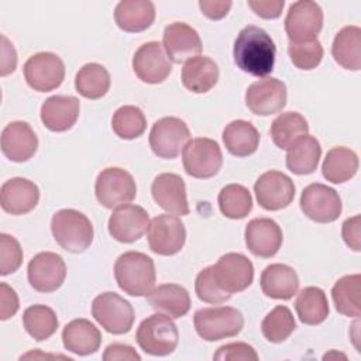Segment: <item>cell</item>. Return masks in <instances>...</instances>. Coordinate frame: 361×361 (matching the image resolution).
Here are the masks:
<instances>
[{"instance_id": "cell-29", "label": "cell", "mask_w": 361, "mask_h": 361, "mask_svg": "<svg viewBox=\"0 0 361 361\" xmlns=\"http://www.w3.org/2000/svg\"><path fill=\"white\" fill-rule=\"evenodd\" d=\"M155 20L154 3L148 0H121L114 10L117 27L126 32H141Z\"/></svg>"}, {"instance_id": "cell-11", "label": "cell", "mask_w": 361, "mask_h": 361, "mask_svg": "<svg viewBox=\"0 0 361 361\" xmlns=\"http://www.w3.org/2000/svg\"><path fill=\"white\" fill-rule=\"evenodd\" d=\"M300 209L316 223H331L340 217L343 203L336 189L324 183H310L300 195Z\"/></svg>"}, {"instance_id": "cell-12", "label": "cell", "mask_w": 361, "mask_h": 361, "mask_svg": "<svg viewBox=\"0 0 361 361\" xmlns=\"http://www.w3.org/2000/svg\"><path fill=\"white\" fill-rule=\"evenodd\" d=\"M24 78L31 89L51 92L63 82V61L54 52H38L25 61Z\"/></svg>"}, {"instance_id": "cell-19", "label": "cell", "mask_w": 361, "mask_h": 361, "mask_svg": "<svg viewBox=\"0 0 361 361\" xmlns=\"http://www.w3.org/2000/svg\"><path fill=\"white\" fill-rule=\"evenodd\" d=\"M147 210L138 204H123L113 210L109 219V233L118 243L130 244L140 240L149 227Z\"/></svg>"}, {"instance_id": "cell-30", "label": "cell", "mask_w": 361, "mask_h": 361, "mask_svg": "<svg viewBox=\"0 0 361 361\" xmlns=\"http://www.w3.org/2000/svg\"><path fill=\"white\" fill-rule=\"evenodd\" d=\"M182 85L193 93H206L219 80V66L209 56H195L188 59L182 68Z\"/></svg>"}, {"instance_id": "cell-22", "label": "cell", "mask_w": 361, "mask_h": 361, "mask_svg": "<svg viewBox=\"0 0 361 361\" xmlns=\"http://www.w3.org/2000/svg\"><path fill=\"white\" fill-rule=\"evenodd\" d=\"M162 47L175 63H185L202 52V39L197 31L185 23H172L165 27Z\"/></svg>"}, {"instance_id": "cell-41", "label": "cell", "mask_w": 361, "mask_h": 361, "mask_svg": "<svg viewBox=\"0 0 361 361\" xmlns=\"http://www.w3.org/2000/svg\"><path fill=\"white\" fill-rule=\"evenodd\" d=\"M111 128L121 140L138 138L147 128L145 114L137 106H121L113 114Z\"/></svg>"}, {"instance_id": "cell-43", "label": "cell", "mask_w": 361, "mask_h": 361, "mask_svg": "<svg viewBox=\"0 0 361 361\" xmlns=\"http://www.w3.org/2000/svg\"><path fill=\"white\" fill-rule=\"evenodd\" d=\"M288 54L292 63L302 71H312L317 68L323 59V47L319 39L306 42H290L288 47Z\"/></svg>"}, {"instance_id": "cell-7", "label": "cell", "mask_w": 361, "mask_h": 361, "mask_svg": "<svg viewBox=\"0 0 361 361\" xmlns=\"http://www.w3.org/2000/svg\"><path fill=\"white\" fill-rule=\"evenodd\" d=\"M182 164L185 172L197 179H209L219 173L223 165L220 145L206 137L190 140L182 151Z\"/></svg>"}, {"instance_id": "cell-33", "label": "cell", "mask_w": 361, "mask_h": 361, "mask_svg": "<svg viewBox=\"0 0 361 361\" xmlns=\"http://www.w3.org/2000/svg\"><path fill=\"white\" fill-rule=\"evenodd\" d=\"M309 124L298 111H286L279 114L271 124L269 134L274 144L281 149L292 148L300 138L307 135Z\"/></svg>"}, {"instance_id": "cell-17", "label": "cell", "mask_w": 361, "mask_h": 361, "mask_svg": "<svg viewBox=\"0 0 361 361\" xmlns=\"http://www.w3.org/2000/svg\"><path fill=\"white\" fill-rule=\"evenodd\" d=\"M286 85L276 78H264L251 83L245 92V104L257 116H271L286 106Z\"/></svg>"}, {"instance_id": "cell-48", "label": "cell", "mask_w": 361, "mask_h": 361, "mask_svg": "<svg viewBox=\"0 0 361 361\" xmlns=\"http://www.w3.org/2000/svg\"><path fill=\"white\" fill-rule=\"evenodd\" d=\"M20 307L16 290L6 282L0 283V319L7 320L13 317Z\"/></svg>"}, {"instance_id": "cell-34", "label": "cell", "mask_w": 361, "mask_h": 361, "mask_svg": "<svg viewBox=\"0 0 361 361\" xmlns=\"http://www.w3.org/2000/svg\"><path fill=\"white\" fill-rule=\"evenodd\" d=\"M295 310L303 324L317 326L323 323L330 312L324 290L317 286L303 288L296 296Z\"/></svg>"}, {"instance_id": "cell-51", "label": "cell", "mask_w": 361, "mask_h": 361, "mask_svg": "<svg viewBox=\"0 0 361 361\" xmlns=\"http://www.w3.org/2000/svg\"><path fill=\"white\" fill-rule=\"evenodd\" d=\"M1 39V58H0V75L7 76L16 71L17 66V52L13 47V44L7 39L4 34L0 37Z\"/></svg>"}, {"instance_id": "cell-45", "label": "cell", "mask_w": 361, "mask_h": 361, "mask_svg": "<svg viewBox=\"0 0 361 361\" xmlns=\"http://www.w3.org/2000/svg\"><path fill=\"white\" fill-rule=\"evenodd\" d=\"M23 262V248L10 234H0V274L3 276L14 274Z\"/></svg>"}, {"instance_id": "cell-15", "label": "cell", "mask_w": 361, "mask_h": 361, "mask_svg": "<svg viewBox=\"0 0 361 361\" xmlns=\"http://www.w3.org/2000/svg\"><path fill=\"white\" fill-rule=\"evenodd\" d=\"M27 276L37 292L51 293L62 286L66 278V264L56 252L42 251L28 262Z\"/></svg>"}, {"instance_id": "cell-44", "label": "cell", "mask_w": 361, "mask_h": 361, "mask_svg": "<svg viewBox=\"0 0 361 361\" xmlns=\"http://www.w3.org/2000/svg\"><path fill=\"white\" fill-rule=\"evenodd\" d=\"M195 292L200 300L212 305L223 303L231 298V295L220 289V286L214 281L212 265L203 268L197 274L195 279Z\"/></svg>"}, {"instance_id": "cell-35", "label": "cell", "mask_w": 361, "mask_h": 361, "mask_svg": "<svg viewBox=\"0 0 361 361\" xmlns=\"http://www.w3.org/2000/svg\"><path fill=\"white\" fill-rule=\"evenodd\" d=\"M358 171V157L347 147H334L322 164L323 176L331 183H344Z\"/></svg>"}, {"instance_id": "cell-31", "label": "cell", "mask_w": 361, "mask_h": 361, "mask_svg": "<svg viewBox=\"0 0 361 361\" xmlns=\"http://www.w3.org/2000/svg\"><path fill=\"white\" fill-rule=\"evenodd\" d=\"M331 55L334 61L344 69H361V28L357 25H345L333 41Z\"/></svg>"}, {"instance_id": "cell-24", "label": "cell", "mask_w": 361, "mask_h": 361, "mask_svg": "<svg viewBox=\"0 0 361 361\" xmlns=\"http://www.w3.org/2000/svg\"><path fill=\"white\" fill-rule=\"evenodd\" d=\"M39 200L38 186L25 178H11L1 185L0 204L1 209L13 216L27 214L34 210Z\"/></svg>"}, {"instance_id": "cell-46", "label": "cell", "mask_w": 361, "mask_h": 361, "mask_svg": "<svg viewBox=\"0 0 361 361\" xmlns=\"http://www.w3.org/2000/svg\"><path fill=\"white\" fill-rule=\"evenodd\" d=\"M216 361H257L258 354L247 343H230L217 348L213 355Z\"/></svg>"}, {"instance_id": "cell-40", "label": "cell", "mask_w": 361, "mask_h": 361, "mask_svg": "<svg viewBox=\"0 0 361 361\" xmlns=\"http://www.w3.org/2000/svg\"><path fill=\"white\" fill-rule=\"evenodd\" d=\"M219 209L223 216L238 220L244 219L252 209V196L250 190L238 183L226 185L217 196Z\"/></svg>"}, {"instance_id": "cell-27", "label": "cell", "mask_w": 361, "mask_h": 361, "mask_svg": "<svg viewBox=\"0 0 361 361\" xmlns=\"http://www.w3.org/2000/svg\"><path fill=\"white\" fill-rule=\"evenodd\" d=\"M262 293L271 299L288 300L299 289V276L296 271L286 264L268 265L259 278Z\"/></svg>"}, {"instance_id": "cell-6", "label": "cell", "mask_w": 361, "mask_h": 361, "mask_svg": "<svg viewBox=\"0 0 361 361\" xmlns=\"http://www.w3.org/2000/svg\"><path fill=\"white\" fill-rule=\"evenodd\" d=\"M92 316L111 334H126L134 324L131 303L114 292H103L93 299Z\"/></svg>"}, {"instance_id": "cell-36", "label": "cell", "mask_w": 361, "mask_h": 361, "mask_svg": "<svg viewBox=\"0 0 361 361\" xmlns=\"http://www.w3.org/2000/svg\"><path fill=\"white\" fill-rule=\"evenodd\" d=\"M322 147L317 138L305 135L286 154V168L295 175H309L317 169Z\"/></svg>"}, {"instance_id": "cell-21", "label": "cell", "mask_w": 361, "mask_h": 361, "mask_svg": "<svg viewBox=\"0 0 361 361\" xmlns=\"http://www.w3.org/2000/svg\"><path fill=\"white\" fill-rule=\"evenodd\" d=\"M151 193L155 203L169 214H189L190 209L186 197V186L179 175L171 172L159 173L152 180Z\"/></svg>"}, {"instance_id": "cell-52", "label": "cell", "mask_w": 361, "mask_h": 361, "mask_svg": "<svg viewBox=\"0 0 361 361\" xmlns=\"http://www.w3.org/2000/svg\"><path fill=\"white\" fill-rule=\"evenodd\" d=\"M233 3L231 1H220V0H200L199 7L202 14H204L210 20H221L230 11Z\"/></svg>"}, {"instance_id": "cell-50", "label": "cell", "mask_w": 361, "mask_h": 361, "mask_svg": "<svg viewBox=\"0 0 361 361\" xmlns=\"http://www.w3.org/2000/svg\"><path fill=\"white\" fill-rule=\"evenodd\" d=\"M103 360L104 361H140L141 357L131 345L113 343L106 347L103 353Z\"/></svg>"}, {"instance_id": "cell-37", "label": "cell", "mask_w": 361, "mask_h": 361, "mask_svg": "<svg viewBox=\"0 0 361 361\" xmlns=\"http://www.w3.org/2000/svg\"><path fill=\"white\" fill-rule=\"evenodd\" d=\"M110 73L107 69L96 62L83 65L75 76L76 92L90 100L102 99L110 89Z\"/></svg>"}, {"instance_id": "cell-1", "label": "cell", "mask_w": 361, "mask_h": 361, "mask_svg": "<svg viewBox=\"0 0 361 361\" xmlns=\"http://www.w3.org/2000/svg\"><path fill=\"white\" fill-rule=\"evenodd\" d=\"M275 55V42L261 27H244L234 41L233 56L237 68L252 76L269 75L274 71Z\"/></svg>"}, {"instance_id": "cell-9", "label": "cell", "mask_w": 361, "mask_h": 361, "mask_svg": "<svg viewBox=\"0 0 361 361\" xmlns=\"http://www.w3.org/2000/svg\"><path fill=\"white\" fill-rule=\"evenodd\" d=\"M148 141L157 157L175 159L190 141V131L183 120L178 117H162L154 123Z\"/></svg>"}, {"instance_id": "cell-20", "label": "cell", "mask_w": 361, "mask_h": 361, "mask_svg": "<svg viewBox=\"0 0 361 361\" xmlns=\"http://www.w3.org/2000/svg\"><path fill=\"white\" fill-rule=\"evenodd\" d=\"M245 245L251 254L259 258L274 257L283 241L282 228L268 217H258L248 221L245 226Z\"/></svg>"}, {"instance_id": "cell-39", "label": "cell", "mask_w": 361, "mask_h": 361, "mask_svg": "<svg viewBox=\"0 0 361 361\" xmlns=\"http://www.w3.org/2000/svg\"><path fill=\"white\" fill-rule=\"evenodd\" d=\"M58 324L56 313L45 305H32L23 313V326L35 341L49 338L56 331Z\"/></svg>"}, {"instance_id": "cell-38", "label": "cell", "mask_w": 361, "mask_h": 361, "mask_svg": "<svg viewBox=\"0 0 361 361\" xmlns=\"http://www.w3.org/2000/svg\"><path fill=\"white\" fill-rule=\"evenodd\" d=\"M361 295V275L351 274L341 276L331 289V298L336 310L344 316L358 319L361 314L360 309Z\"/></svg>"}, {"instance_id": "cell-5", "label": "cell", "mask_w": 361, "mask_h": 361, "mask_svg": "<svg viewBox=\"0 0 361 361\" xmlns=\"http://www.w3.org/2000/svg\"><path fill=\"white\" fill-rule=\"evenodd\" d=\"M195 330L206 341H217L237 336L244 327L240 310L231 306L199 309L193 316Z\"/></svg>"}, {"instance_id": "cell-47", "label": "cell", "mask_w": 361, "mask_h": 361, "mask_svg": "<svg viewBox=\"0 0 361 361\" xmlns=\"http://www.w3.org/2000/svg\"><path fill=\"white\" fill-rule=\"evenodd\" d=\"M341 235L344 243L354 251L361 250V217L355 214L348 217L341 227Z\"/></svg>"}, {"instance_id": "cell-16", "label": "cell", "mask_w": 361, "mask_h": 361, "mask_svg": "<svg viewBox=\"0 0 361 361\" xmlns=\"http://www.w3.org/2000/svg\"><path fill=\"white\" fill-rule=\"evenodd\" d=\"M295 190L293 180L281 171H268L262 173L254 185L258 204L269 212L288 207L295 197Z\"/></svg>"}, {"instance_id": "cell-28", "label": "cell", "mask_w": 361, "mask_h": 361, "mask_svg": "<svg viewBox=\"0 0 361 361\" xmlns=\"http://www.w3.org/2000/svg\"><path fill=\"white\" fill-rule=\"evenodd\" d=\"M62 343L65 350L76 355H90L100 348L102 334L87 319H75L63 327Z\"/></svg>"}, {"instance_id": "cell-14", "label": "cell", "mask_w": 361, "mask_h": 361, "mask_svg": "<svg viewBox=\"0 0 361 361\" xmlns=\"http://www.w3.org/2000/svg\"><path fill=\"white\" fill-rule=\"evenodd\" d=\"M148 245L158 255L178 254L186 241V230L179 217L172 214L155 216L147 231Z\"/></svg>"}, {"instance_id": "cell-26", "label": "cell", "mask_w": 361, "mask_h": 361, "mask_svg": "<svg viewBox=\"0 0 361 361\" xmlns=\"http://www.w3.org/2000/svg\"><path fill=\"white\" fill-rule=\"evenodd\" d=\"M147 302L157 313L171 319H179L190 309L189 292L178 283L158 285L147 295Z\"/></svg>"}, {"instance_id": "cell-23", "label": "cell", "mask_w": 361, "mask_h": 361, "mask_svg": "<svg viewBox=\"0 0 361 361\" xmlns=\"http://www.w3.org/2000/svg\"><path fill=\"white\" fill-rule=\"evenodd\" d=\"M38 149V137L25 121H11L1 133V152L13 162H27Z\"/></svg>"}, {"instance_id": "cell-25", "label": "cell", "mask_w": 361, "mask_h": 361, "mask_svg": "<svg viewBox=\"0 0 361 361\" xmlns=\"http://www.w3.org/2000/svg\"><path fill=\"white\" fill-rule=\"evenodd\" d=\"M80 111V103L73 96L55 94L48 97L41 106V121L54 133H63L71 130Z\"/></svg>"}, {"instance_id": "cell-2", "label": "cell", "mask_w": 361, "mask_h": 361, "mask_svg": "<svg viewBox=\"0 0 361 361\" xmlns=\"http://www.w3.org/2000/svg\"><path fill=\"white\" fill-rule=\"evenodd\" d=\"M114 278L124 293L147 296L155 286V264L144 252L127 251L114 262Z\"/></svg>"}, {"instance_id": "cell-10", "label": "cell", "mask_w": 361, "mask_h": 361, "mask_svg": "<svg viewBox=\"0 0 361 361\" xmlns=\"http://www.w3.org/2000/svg\"><path fill=\"white\" fill-rule=\"evenodd\" d=\"M323 28V10L316 1L300 0L290 4L285 17V31L290 42L317 39Z\"/></svg>"}, {"instance_id": "cell-3", "label": "cell", "mask_w": 361, "mask_h": 361, "mask_svg": "<svg viewBox=\"0 0 361 361\" xmlns=\"http://www.w3.org/2000/svg\"><path fill=\"white\" fill-rule=\"evenodd\" d=\"M51 231L58 245L73 254L86 251L93 241L92 221L75 209L58 210L51 219Z\"/></svg>"}, {"instance_id": "cell-32", "label": "cell", "mask_w": 361, "mask_h": 361, "mask_svg": "<svg viewBox=\"0 0 361 361\" xmlns=\"http://www.w3.org/2000/svg\"><path fill=\"white\" fill-rule=\"evenodd\" d=\"M223 142L231 155L250 157L258 149L259 133L250 121L234 120L223 130Z\"/></svg>"}, {"instance_id": "cell-13", "label": "cell", "mask_w": 361, "mask_h": 361, "mask_svg": "<svg viewBox=\"0 0 361 361\" xmlns=\"http://www.w3.org/2000/svg\"><path fill=\"white\" fill-rule=\"evenodd\" d=\"M213 278L224 292L233 295L245 290L254 279L252 262L240 252H227L212 265Z\"/></svg>"}, {"instance_id": "cell-4", "label": "cell", "mask_w": 361, "mask_h": 361, "mask_svg": "<svg viewBox=\"0 0 361 361\" xmlns=\"http://www.w3.org/2000/svg\"><path fill=\"white\" fill-rule=\"evenodd\" d=\"M135 340L145 354L164 357L175 351L179 341V333L171 317L162 313H155L140 323Z\"/></svg>"}, {"instance_id": "cell-8", "label": "cell", "mask_w": 361, "mask_h": 361, "mask_svg": "<svg viewBox=\"0 0 361 361\" xmlns=\"http://www.w3.org/2000/svg\"><path fill=\"white\" fill-rule=\"evenodd\" d=\"M94 195L102 206L116 209L135 199L137 185L133 175L126 169L106 168L96 178Z\"/></svg>"}, {"instance_id": "cell-49", "label": "cell", "mask_w": 361, "mask_h": 361, "mask_svg": "<svg viewBox=\"0 0 361 361\" xmlns=\"http://www.w3.org/2000/svg\"><path fill=\"white\" fill-rule=\"evenodd\" d=\"M248 6L261 18L274 20L282 14L285 1L283 0H248Z\"/></svg>"}, {"instance_id": "cell-18", "label": "cell", "mask_w": 361, "mask_h": 361, "mask_svg": "<svg viewBox=\"0 0 361 361\" xmlns=\"http://www.w3.org/2000/svg\"><path fill=\"white\" fill-rule=\"evenodd\" d=\"M133 71L137 78L149 85H158L171 75V61L158 41L142 44L133 56Z\"/></svg>"}, {"instance_id": "cell-42", "label": "cell", "mask_w": 361, "mask_h": 361, "mask_svg": "<svg viewBox=\"0 0 361 361\" xmlns=\"http://www.w3.org/2000/svg\"><path fill=\"white\" fill-rule=\"evenodd\" d=\"M296 329L292 312L282 305L275 306L262 320V336L271 343L285 341Z\"/></svg>"}]
</instances>
